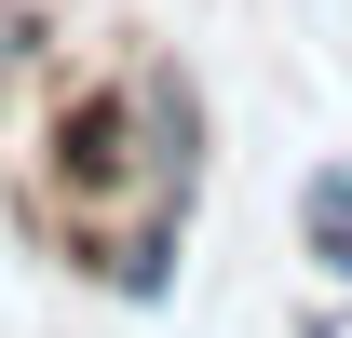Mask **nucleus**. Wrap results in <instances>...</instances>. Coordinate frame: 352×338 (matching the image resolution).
I'll use <instances>...</instances> for the list:
<instances>
[{"mask_svg": "<svg viewBox=\"0 0 352 338\" xmlns=\"http://www.w3.org/2000/svg\"><path fill=\"white\" fill-rule=\"evenodd\" d=\"M149 163V122H135V95H95V109H68V135H54V176L68 190H109V176Z\"/></svg>", "mask_w": 352, "mask_h": 338, "instance_id": "nucleus-1", "label": "nucleus"}, {"mask_svg": "<svg viewBox=\"0 0 352 338\" xmlns=\"http://www.w3.org/2000/svg\"><path fill=\"white\" fill-rule=\"evenodd\" d=\"M135 122H149V190H190V163H204V95L176 82V68H149V82H135Z\"/></svg>", "mask_w": 352, "mask_h": 338, "instance_id": "nucleus-2", "label": "nucleus"}, {"mask_svg": "<svg viewBox=\"0 0 352 338\" xmlns=\"http://www.w3.org/2000/svg\"><path fill=\"white\" fill-rule=\"evenodd\" d=\"M298 244H311L325 284H352V163H311L298 176Z\"/></svg>", "mask_w": 352, "mask_h": 338, "instance_id": "nucleus-3", "label": "nucleus"}, {"mask_svg": "<svg viewBox=\"0 0 352 338\" xmlns=\"http://www.w3.org/2000/svg\"><path fill=\"white\" fill-rule=\"evenodd\" d=\"M95 271H109V284L149 311V297H176V230H135V244H122V257H95Z\"/></svg>", "mask_w": 352, "mask_h": 338, "instance_id": "nucleus-4", "label": "nucleus"}]
</instances>
